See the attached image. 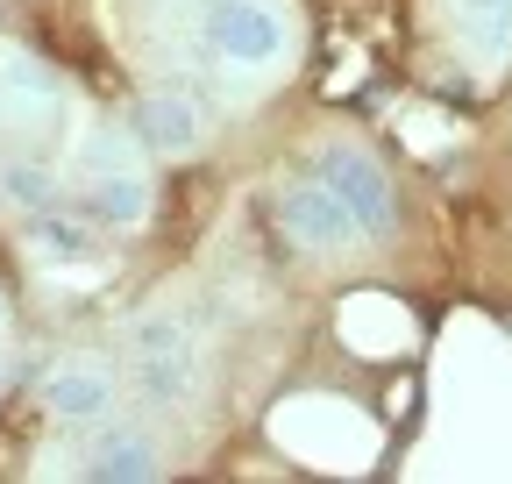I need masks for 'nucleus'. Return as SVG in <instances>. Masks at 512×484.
<instances>
[{
  "label": "nucleus",
  "instance_id": "12",
  "mask_svg": "<svg viewBox=\"0 0 512 484\" xmlns=\"http://www.w3.org/2000/svg\"><path fill=\"white\" fill-rule=\"evenodd\" d=\"M207 207H214V186H207V178H178V193H171V221H164V235H171V242H192V228L207 221Z\"/></svg>",
  "mask_w": 512,
  "mask_h": 484
},
{
  "label": "nucleus",
  "instance_id": "13",
  "mask_svg": "<svg viewBox=\"0 0 512 484\" xmlns=\"http://www.w3.org/2000/svg\"><path fill=\"white\" fill-rule=\"evenodd\" d=\"M29 242H43V250H57V257H86V214H79V221H57L50 207H36Z\"/></svg>",
  "mask_w": 512,
  "mask_h": 484
},
{
  "label": "nucleus",
  "instance_id": "7",
  "mask_svg": "<svg viewBox=\"0 0 512 484\" xmlns=\"http://www.w3.org/2000/svg\"><path fill=\"white\" fill-rule=\"evenodd\" d=\"M79 214L86 221H107V228H128L150 214V193L136 186V178H93V186L79 193Z\"/></svg>",
  "mask_w": 512,
  "mask_h": 484
},
{
  "label": "nucleus",
  "instance_id": "1",
  "mask_svg": "<svg viewBox=\"0 0 512 484\" xmlns=\"http://www.w3.org/2000/svg\"><path fill=\"white\" fill-rule=\"evenodd\" d=\"M320 186H328L349 214H356V228H370V235H384L399 221V200H392V178H384L363 150H320Z\"/></svg>",
  "mask_w": 512,
  "mask_h": 484
},
{
  "label": "nucleus",
  "instance_id": "8",
  "mask_svg": "<svg viewBox=\"0 0 512 484\" xmlns=\"http://www.w3.org/2000/svg\"><path fill=\"white\" fill-rule=\"evenodd\" d=\"M456 29H463L470 50L498 57L512 43V0H456Z\"/></svg>",
  "mask_w": 512,
  "mask_h": 484
},
{
  "label": "nucleus",
  "instance_id": "3",
  "mask_svg": "<svg viewBox=\"0 0 512 484\" xmlns=\"http://www.w3.org/2000/svg\"><path fill=\"white\" fill-rule=\"evenodd\" d=\"M278 221H285L292 242H306V250H335V242L356 235V214H349L328 186H320V178H306V186H292V193L278 200Z\"/></svg>",
  "mask_w": 512,
  "mask_h": 484
},
{
  "label": "nucleus",
  "instance_id": "16",
  "mask_svg": "<svg viewBox=\"0 0 512 484\" xmlns=\"http://www.w3.org/2000/svg\"><path fill=\"white\" fill-rule=\"evenodd\" d=\"M413 399H420L413 371H392V385H384V420H392V428H399V420L413 413Z\"/></svg>",
  "mask_w": 512,
  "mask_h": 484
},
{
  "label": "nucleus",
  "instance_id": "5",
  "mask_svg": "<svg viewBox=\"0 0 512 484\" xmlns=\"http://www.w3.org/2000/svg\"><path fill=\"white\" fill-rule=\"evenodd\" d=\"M136 136L157 143V150H171V157H185L192 143H200V121H192V107L178 93H143L136 100Z\"/></svg>",
  "mask_w": 512,
  "mask_h": 484
},
{
  "label": "nucleus",
  "instance_id": "10",
  "mask_svg": "<svg viewBox=\"0 0 512 484\" xmlns=\"http://www.w3.org/2000/svg\"><path fill=\"white\" fill-rule=\"evenodd\" d=\"M50 406H57L64 420H93V413H107L100 371H86V363H64V371L50 378Z\"/></svg>",
  "mask_w": 512,
  "mask_h": 484
},
{
  "label": "nucleus",
  "instance_id": "11",
  "mask_svg": "<svg viewBox=\"0 0 512 484\" xmlns=\"http://www.w3.org/2000/svg\"><path fill=\"white\" fill-rule=\"evenodd\" d=\"M93 477H157V456L136 442V435H107L93 456H86Z\"/></svg>",
  "mask_w": 512,
  "mask_h": 484
},
{
  "label": "nucleus",
  "instance_id": "14",
  "mask_svg": "<svg viewBox=\"0 0 512 484\" xmlns=\"http://www.w3.org/2000/svg\"><path fill=\"white\" fill-rule=\"evenodd\" d=\"M448 129H456V121H448V114H434V107H427V114H399V136H406L420 157H427V143H441Z\"/></svg>",
  "mask_w": 512,
  "mask_h": 484
},
{
  "label": "nucleus",
  "instance_id": "15",
  "mask_svg": "<svg viewBox=\"0 0 512 484\" xmlns=\"http://www.w3.org/2000/svg\"><path fill=\"white\" fill-rule=\"evenodd\" d=\"M8 193H15L22 207H50V178H43L36 164H8Z\"/></svg>",
  "mask_w": 512,
  "mask_h": 484
},
{
  "label": "nucleus",
  "instance_id": "4",
  "mask_svg": "<svg viewBox=\"0 0 512 484\" xmlns=\"http://www.w3.org/2000/svg\"><path fill=\"white\" fill-rule=\"evenodd\" d=\"M136 385H143L150 399H185V385H192V349H185V335H178L171 321H143V328H136Z\"/></svg>",
  "mask_w": 512,
  "mask_h": 484
},
{
  "label": "nucleus",
  "instance_id": "2",
  "mask_svg": "<svg viewBox=\"0 0 512 484\" xmlns=\"http://www.w3.org/2000/svg\"><path fill=\"white\" fill-rule=\"evenodd\" d=\"M207 36H214L221 57H235V65H271V57L285 50L278 15H271V8H256V0H214Z\"/></svg>",
  "mask_w": 512,
  "mask_h": 484
},
{
  "label": "nucleus",
  "instance_id": "9",
  "mask_svg": "<svg viewBox=\"0 0 512 484\" xmlns=\"http://www.w3.org/2000/svg\"><path fill=\"white\" fill-rule=\"evenodd\" d=\"M36 428H43V413L29 406V392L0 399V477H15V470L29 463V449H36Z\"/></svg>",
  "mask_w": 512,
  "mask_h": 484
},
{
  "label": "nucleus",
  "instance_id": "6",
  "mask_svg": "<svg viewBox=\"0 0 512 484\" xmlns=\"http://www.w3.org/2000/svg\"><path fill=\"white\" fill-rule=\"evenodd\" d=\"M392 314H399L392 299H342V342L363 349V356H377V349H413V328H406V321L384 328Z\"/></svg>",
  "mask_w": 512,
  "mask_h": 484
}]
</instances>
